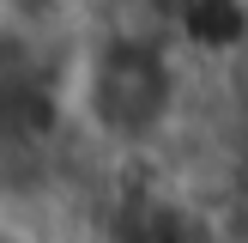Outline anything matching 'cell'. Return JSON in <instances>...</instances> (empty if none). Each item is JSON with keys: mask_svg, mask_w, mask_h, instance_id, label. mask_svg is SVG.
Segmentation results:
<instances>
[{"mask_svg": "<svg viewBox=\"0 0 248 243\" xmlns=\"http://www.w3.org/2000/svg\"><path fill=\"white\" fill-rule=\"evenodd\" d=\"M176 91H182V79H176V67H170L164 43L121 31V36H109L91 55L85 85H79V104H85V116H91V128L103 134V140H115L121 152H140L170 122Z\"/></svg>", "mask_w": 248, "mask_h": 243, "instance_id": "6da1fadb", "label": "cell"}, {"mask_svg": "<svg viewBox=\"0 0 248 243\" xmlns=\"http://www.w3.org/2000/svg\"><path fill=\"white\" fill-rule=\"evenodd\" d=\"M176 31L194 55H236L248 43V0H188L176 12Z\"/></svg>", "mask_w": 248, "mask_h": 243, "instance_id": "7a4b0ae2", "label": "cell"}]
</instances>
